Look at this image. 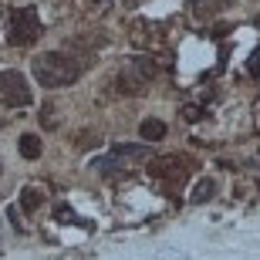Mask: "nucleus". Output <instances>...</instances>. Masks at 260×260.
Masks as SVG:
<instances>
[{
    "label": "nucleus",
    "instance_id": "nucleus-9",
    "mask_svg": "<svg viewBox=\"0 0 260 260\" xmlns=\"http://www.w3.org/2000/svg\"><path fill=\"white\" fill-rule=\"evenodd\" d=\"M41 203H44V193H41V189H34V186H24V189H20V210L24 213H38Z\"/></svg>",
    "mask_w": 260,
    "mask_h": 260
},
{
    "label": "nucleus",
    "instance_id": "nucleus-14",
    "mask_svg": "<svg viewBox=\"0 0 260 260\" xmlns=\"http://www.w3.org/2000/svg\"><path fill=\"white\" fill-rule=\"evenodd\" d=\"M41 125H44V128H54V125H58V115H54V108H51V105L41 108Z\"/></svg>",
    "mask_w": 260,
    "mask_h": 260
},
{
    "label": "nucleus",
    "instance_id": "nucleus-6",
    "mask_svg": "<svg viewBox=\"0 0 260 260\" xmlns=\"http://www.w3.org/2000/svg\"><path fill=\"white\" fill-rule=\"evenodd\" d=\"M166 132H169V128H166L162 118H145L142 125H139V135H142L145 142H162Z\"/></svg>",
    "mask_w": 260,
    "mask_h": 260
},
{
    "label": "nucleus",
    "instance_id": "nucleus-19",
    "mask_svg": "<svg viewBox=\"0 0 260 260\" xmlns=\"http://www.w3.org/2000/svg\"><path fill=\"white\" fill-rule=\"evenodd\" d=\"M257 27H260V17H257Z\"/></svg>",
    "mask_w": 260,
    "mask_h": 260
},
{
    "label": "nucleus",
    "instance_id": "nucleus-15",
    "mask_svg": "<svg viewBox=\"0 0 260 260\" xmlns=\"http://www.w3.org/2000/svg\"><path fill=\"white\" fill-rule=\"evenodd\" d=\"M247 71H250L253 78H260V48L250 54V61H247Z\"/></svg>",
    "mask_w": 260,
    "mask_h": 260
},
{
    "label": "nucleus",
    "instance_id": "nucleus-8",
    "mask_svg": "<svg viewBox=\"0 0 260 260\" xmlns=\"http://www.w3.org/2000/svg\"><path fill=\"white\" fill-rule=\"evenodd\" d=\"M213 196H216V179H200V183L193 186V193H189V203H210Z\"/></svg>",
    "mask_w": 260,
    "mask_h": 260
},
{
    "label": "nucleus",
    "instance_id": "nucleus-16",
    "mask_svg": "<svg viewBox=\"0 0 260 260\" xmlns=\"http://www.w3.org/2000/svg\"><path fill=\"white\" fill-rule=\"evenodd\" d=\"M183 118L186 122H196L200 118V108H183Z\"/></svg>",
    "mask_w": 260,
    "mask_h": 260
},
{
    "label": "nucleus",
    "instance_id": "nucleus-17",
    "mask_svg": "<svg viewBox=\"0 0 260 260\" xmlns=\"http://www.w3.org/2000/svg\"><path fill=\"white\" fill-rule=\"evenodd\" d=\"M91 7H95V10H108V7H112V0H91Z\"/></svg>",
    "mask_w": 260,
    "mask_h": 260
},
{
    "label": "nucleus",
    "instance_id": "nucleus-10",
    "mask_svg": "<svg viewBox=\"0 0 260 260\" xmlns=\"http://www.w3.org/2000/svg\"><path fill=\"white\" fill-rule=\"evenodd\" d=\"M17 149H20L24 159H38V155H41V139L34 132H24V135H20V142H17Z\"/></svg>",
    "mask_w": 260,
    "mask_h": 260
},
{
    "label": "nucleus",
    "instance_id": "nucleus-21",
    "mask_svg": "<svg viewBox=\"0 0 260 260\" xmlns=\"http://www.w3.org/2000/svg\"><path fill=\"white\" fill-rule=\"evenodd\" d=\"M193 4H196V0H193Z\"/></svg>",
    "mask_w": 260,
    "mask_h": 260
},
{
    "label": "nucleus",
    "instance_id": "nucleus-3",
    "mask_svg": "<svg viewBox=\"0 0 260 260\" xmlns=\"http://www.w3.org/2000/svg\"><path fill=\"white\" fill-rule=\"evenodd\" d=\"M41 38V20H38V10L34 7H20L14 10V17H10V44H34Z\"/></svg>",
    "mask_w": 260,
    "mask_h": 260
},
{
    "label": "nucleus",
    "instance_id": "nucleus-11",
    "mask_svg": "<svg viewBox=\"0 0 260 260\" xmlns=\"http://www.w3.org/2000/svg\"><path fill=\"white\" fill-rule=\"evenodd\" d=\"M98 142H102V135H98V132H91V128H88V132H78V135H75V149H81V152L95 149Z\"/></svg>",
    "mask_w": 260,
    "mask_h": 260
},
{
    "label": "nucleus",
    "instance_id": "nucleus-12",
    "mask_svg": "<svg viewBox=\"0 0 260 260\" xmlns=\"http://www.w3.org/2000/svg\"><path fill=\"white\" fill-rule=\"evenodd\" d=\"M98 169H102V176H112V179H115V176H125V166L118 162V155L102 159V162H98Z\"/></svg>",
    "mask_w": 260,
    "mask_h": 260
},
{
    "label": "nucleus",
    "instance_id": "nucleus-4",
    "mask_svg": "<svg viewBox=\"0 0 260 260\" xmlns=\"http://www.w3.org/2000/svg\"><path fill=\"white\" fill-rule=\"evenodd\" d=\"M0 98H4V105L10 108H24L30 105V88H27V78L7 68V71H0Z\"/></svg>",
    "mask_w": 260,
    "mask_h": 260
},
{
    "label": "nucleus",
    "instance_id": "nucleus-13",
    "mask_svg": "<svg viewBox=\"0 0 260 260\" xmlns=\"http://www.w3.org/2000/svg\"><path fill=\"white\" fill-rule=\"evenodd\" d=\"M200 4V14H213V10H226V7H233L237 0H196Z\"/></svg>",
    "mask_w": 260,
    "mask_h": 260
},
{
    "label": "nucleus",
    "instance_id": "nucleus-20",
    "mask_svg": "<svg viewBox=\"0 0 260 260\" xmlns=\"http://www.w3.org/2000/svg\"><path fill=\"white\" fill-rule=\"evenodd\" d=\"M257 189H260V179H257Z\"/></svg>",
    "mask_w": 260,
    "mask_h": 260
},
{
    "label": "nucleus",
    "instance_id": "nucleus-5",
    "mask_svg": "<svg viewBox=\"0 0 260 260\" xmlns=\"http://www.w3.org/2000/svg\"><path fill=\"white\" fill-rule=\"evenodd\" d=\"M118 91H122V95H142V91H145V81L135 75L132 68H125V71L118 75Z\"/></svg>",
    "mask_w": 260,
    "mask_h": 260
},
{
    "label": "nucleus",
    "instance_id": "nucleus-1",
    "mask_svg": "<svg viewBox=\"0 0 260 260\" xmlns=\"http://www.w3.org/2000/svg\"><path fill=\"white\" fill-rule=\"evenodd\" d=\"M78 75H81V61H75L71 54H61V51H44L34 58V78H38L44 88H64L75 85Z\"/></svg>",
    "mask_w": 260,
    "mask_h": 260
},
{
    "label": "nucleus",
    "instance_id": "nucleus-18",
    "mask_svg": "<svg viewBox=\"0 0 260 260\" xmlns=\"http://www.w3.org/2000/svg\"><path fill=\"white\" fill-rule=\"evenodd\" d=\"M7 216H10V223H14V226L20 230V216H17V210H7Z\"/></svg>",
    "mask_w": 260,
    "mask_h": 260
},
{
    "label": "nucleus",
    "instance_id": "nucleus-7",
    "mask_svg": "<svg viewBox=\"0 0 260 260\" xmlns=\"http://www.w3.org/2000/svg\"><path fill=\"white\" fill-rule=\"evenodd\" d=\"M135 71V75L142 78L145 85H149V81H155V78H159V64H155L152 58H142V54H139V58H132V64H128Z\"/></svg>",
    "mask_w": 260,
    "mask_h": 260
},
{
    "label": "nucleus",
    "instance_id": "nucleus-2",
    "mask_svg": "<svg viewBox=\"0 0 260 260\" xmlns=\"http://www.w3.org/2000/svg\"><path fill=\"white\" fill-rule=\"evenodd\" d=\"M193 169H196V162L189 155H162V159H152V162H149L152 179H159L166 189H179V186L189 179Z\"/></svg>",
    "mask_w": 260,
    "mask_h": 260
}]
</instances>
